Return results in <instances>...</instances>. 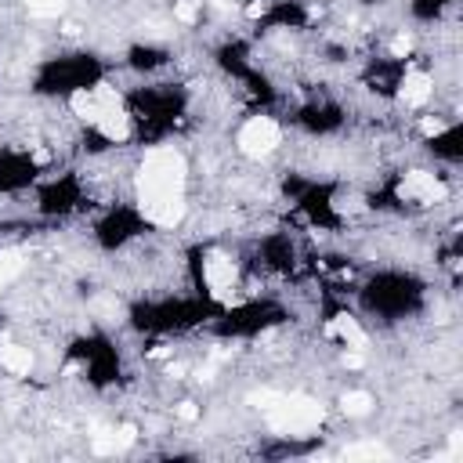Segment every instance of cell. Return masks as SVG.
<instances>
[{
    "label": "cell",
    "instance_id": "6da1fadb",
    "mask_svg": "<svg viewBox=\"0 0 463 463\" xmlns=\"http://www.w3.org/2000/svg\"><path fill=\"white\" fill-rule=\"evenodd\" d=\"M184 156L174 148H156L145 156L138 170V206L152 225L174 228L184 218Z\"/></svg>",
    "mask_w": 463,
    "mask_h": 463
},
{
    "label": "cell",
    "instance_id": "7a4b0ae2",
    "mask_svg": "<svg viewBox=\"0 0 463 463\" xmlns=\"http://www.w3.org/2000/svg\"><path fill=\"white\" fill-rule=\"evenodd\" d=\"M250 406L261 409L279 435H307L326 416V409L307 394H283V391H257L250 394Z\"/></svg>",
    "mask_w": 463,
    "mask_h": 463
},
{
    "label": "cell",
    "instance_id": "3957f363",
    "mask_svg": "<svg viewBox=\"0 0 463 463\" xmlns=\"http://www.w3.org/2000/svg\"><path fill=\"white\" fill-rule=\"evenodd\" d=\"M279 127H275L271 119H264V116H257V119H250L246 127L239 131V148L246 152V156H268V152L279 145Z\"/></svg>",
    "mask_w": 463,
    "mask_h": 463
},
{
    "label": "cell",
    "instance_id": "277c9868",
    "mask_svg": "<svg viewBox=\"0 0 463 463\" xmlns=\"http://www.w3.org/2000/svg\"><path fill=\"white\" fill-rule=\"evenodd\" d=\"M402 196L406 199H420V203H438V199H445V184L435 174H427V170H413L402 181Z\"/></svg>",
    "mask_w": 463,
    "mask_h": 463
},
{
    "label": "cell",
    "instance_id": "5b68a950",
    "mask_svg": "<svg viewBox=\"0 0 463 463\" xmlns=\"http://www.w3.org/2000/svg\"><path fill=\"white\" fill-rule=\"evenodd\" d=\"M203 279H206V286L218 293V297H225V293L232 290V283H235V261L225 257V254H206V261H203Z\"/></svg>",
    "mask_w": 463,
    "mask_h": 463
},
{
    "label": "cell",
    "instance_id": "8992f818",
    "mask_svg": "<svg viewBox=\"0 0 463 463\" xmlns=\"http://www.w3.org/2000/svg\"><path fill=\"white\" fill-rule=\"evenodd\" d=\"M329 336H341V341H344L348 348H355V351L365 348V333H362V326H358L351 315H336V319L329 322Z\"/></svg>",
    "mask_w": 463,
    "mask_h": 463
},
{
    "label": "cell",
    "instance_id": "52a82bcc",
    "mask_svg": "<svg viewBox=\"0 0 463 463\" xmlns=\"http://www.w3.org/2000/svg\"><path fill=\"white\" fill-rule=\"evenodd\" d=\"M95 127H98L109 141H123V138L131 134V123H127V116H123V109H105V112L98 116Z\"/></svg>",
    "mask_w": 463,
    "mask_h": 463
},
{
    "label": "cell",
    "instance_id": "ba28073f",
    "mask_svg": "<svg viewBox=\"0 0 463 463\" xmlns=\"http://www.w3.org/2000/svg\"><path fill=\"white\" fill-rule=\"evenodd\" d=\"M0 362H4V369L15 377H25L29 369H33V355H29V348H18V344L0 348Z\"/></svg>",
    "mask_w": 463,
    "mask_h": 463
},
{
    "label": "cell",
    "instance_id": "9c48e42d",
    "mask_svg": "<svg viewBox=\"0 0 463 463\" xmlns=\"http://www.w3.org/2000/svg\"><path fill=\"white\" fill-rule=\"evenodd\" d=\"M430 98V76L427 73H409L402 83V102L406 105H423Z\"/></svg>",
    "mask_w": 463,
    "mask_h": 463
},
{
    "label": "cell",
    "instance_id": "30bf717a",
    "mask_svg": "<svg viewBox=\"0 0 463 463\" xmlns=\"http://www.w3.org/2000/svg\"><path fill=\"white\" fill-rule=\"evenodd\" d=\"M69 105H73V112H76L80 119H87V123H98V116H102V105H98V98H95V90H76V95L69 98Z\"/></svg>",
    "mask_w": 463,
    "mask_h": 463
},
{
    "label": "cell",
    "instance_id": "8fae6325",
    "mask_svg": "<svg viewBox=\"0 0 463 463\" xmlns=\"http://www.w3.org/2000/svg\"><path fill=\"white\" fill-rule=\"evenodd\" d=\"M22 268H25V254L22 250H0V286L11 283Z\"/></svg>",
    "mask_w": 463,
    "mask_h": 463
},
{
    "label": "cell",
    "instance_id": "7c38bea8",
    "mask_svg": "<svg viewBox=\"0 0 463 463\" xmlns=\"http://www.w3.org/2000/svg\"><path fill=\"white\" fill-rule=\"evenodd\" d=\"M344 459H391V452L380 442H358L344 449Z\"/></svg>",
    "mask_w": 463,
    "mask_h": 463
},
{
    "label": "cell",
    "instance_id": "4fadbf2b",
    "mask_svg": "<svg viewBox=\"0 0 463 463\" xmlns=\"http://www.w3.org/2000/svg\"><path fill=\"white\" fill-rule=\"evenodd\" d=\"M341 409H344L348 416H365L369 409H373V398H369L365 391H348V394L341 398Z\"/></svg>",
    "mask_w": 463,
    "mask_h": 463
},
{
    "label": "cell",
    "instance_id": "5bb4252c",
    "mask_svg": "<svg viewBox=\"0 0 463 463\" xmlns=\"http://www.w3.org/2000/svg\"><path fill=\"white\" fill-rule=\"evenodd\" d=\"M25 8L37 18H54V15L66 11V0H25Z\"/></svg>",
    "mask_w": 463,
    "mask_h": 463
},
{
    "label": "cell",
    "instance_id": "9a60e30c",
    "mask_svg": "<svg viewBox=\"0 0 463 463\" xmlns=\"http://www.w3.org/2000/svg\"><path fill=\"white\" fill-rule=\"evenodd\" d=\"M134 438H138V430H134L131 423H127V427H119V430H116V452H119V449H127V445H134Z\"/></svg>",
    "mask_w": 463,
    "mask_h": 463
},
{
    "label": "cell",
    "instance_id": "2e32d148",
    "mask_svg": "<svg viewBox=\"0 0 463 463\" xmlns=\"http://www.w3.org/2000/svg\"><path fill=\"white\" fill-rule=\"evenodd\" d=\"M420 131H423L427 138H435V134L445 131V123H442V119H423V123H420Z\"/></svg>",
    "mask_w": 463,
    "mask_h": 463
},
{
    "label": "cell",
    "instance_id": "e0dca14e",
    "mask_svg": "<svg viewBox=\"0 0 463 463\" xmlns=\"http://www.w3.org/2000/svg\"><path fill=\"white\" fill-rule=\"evenodd\" d=\"M177 416H181V420H189V423H192V420L199 416V409H196V402H181V406H177Z\"/></svg>",
    "mask_w": 463,
    "mask_h": 463
},
{
    "label": "cell",
    "instance_id": "ac0fdd59",
    "mask_svg": "<svg viewBox=\"0 0 463 463\" xmlns=\"http://www.w3.org/2000/svg\"><path fill=\"white\" fill-rule=\"evenodd\" d=\"M181 22H196V8L192 4H177V11H174Z\"/></svg>",
    "mask_w": 463,
    "mask_h": 463
},
{
    "label": "cell",
    "instance_id": "d6986e66",
    "mask_svg": "<svg viewBox=\"0 0 463 463\" xmlns=\"http://www.w3.org/2000/svg\"><path fill=\"white\" fill-rule=\"evenodd\" d=\"M409 47H413V40H409V37H398V40L391 44V54H409Z\"/></svg>",
    "mask_w": 463,
    "mask_h": 463
},
{
    "label": "cell",
    "instance_id": "ffe728a7",
    "mask_svg": "<svg viewBox=\"0 0 463 463\" xmlns=\"http://www.w3.org/2000/svg\"><path fill=\"white\" fill-rule=\"evenodd\" d=\"M264 8H268V4H264V0H257V4H250V8H246V11H250V15L257 18V15H264Z\"/></svg>",
    "mask_w": 463,
    "mask_h": 463
},
{
    "label": "cell",
    "instance_id": "44dd1931",
    "mask_svg": "<svg viewBox=\"0 0 463 463\" xmlns=\"http://www.w3.org/2000/svg\"><path fill=\"white\" fill-rule=\"evenodd\" d=\"M344 362H348V365H351V369H358V365H362V355H358V351H351V355H348V358H344Z\"/></svg>",
    "mask_w": 463,
    "mask_h": 463
},
{
    "label": "cell",
    "instance_id": "7402d4cb",
    "mask_svg": "<svg viewBox=\"0 0 463 463\" xmlns=\"http://www.w3.org/2000/svg\"><path fill=\"white\" fill-rule=\"evenodd\" d=\"M196 377H199V380H210V377H213V365H203V369H199Z\"/></svg>",
    "mask_w": 463,
    "mask_h": 463
},
{
    "label": "cell",
    "instance_id": "603a6c76",
    "mask_svg": "<svg viewBox=\"0 0 463 463\" xmlns=\"http://www.w3.org/2000/svg\"><path fill=\"white\" fill-rule=\"evenodd\" d=\"M213 8H218V11H228V8H232V0H213Z\"/></svg>",
    "mask_w": 463,
    "mask_h": 463
}]
</instances>
